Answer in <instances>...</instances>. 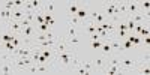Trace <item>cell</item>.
Wrapping results in <instances>:
<instances>
[{
    "label": "cell",
    "instance_id": "obj_1",
    "mask_svg": "<svg viewBox=\"0 0 150 75\" xmlns=\"http://www.w3.org/2000/svg\"><path fill=\"white\" fill-rule=\"evenodd\" d=\"M137 66H138V62H137L135 59L120 56V68H122V72H131V71H135Z\"/></svg>",
    "mask_w": 150,
    "mask_h": 75
},
{
    "label": "cell",
    "instance_id": "obj_2",
    "mask_svg": "<svg viewBox=\"0 0 150 75\" xmlns=\"http://www.w3.org/2000/svg\"><path fill=\"white\" fill-rule=\"evenodd\" d=\"M17 72L14 66V60H2L0 62V74H14Z\"/></svg>",
    "mask_w": 150,
    "mask_h": 75
},
{
    "label": "cell",
    "instance_id": "obj_3",
    "mask_svg": "<svg viewBox=\"0 0 150 75\" xmlns=\"http://www.w3.org/2000/svg\"><path fill=\"white\" fill-rule=\"evenodd\" d=\"M110 45H111V50L114 51L116 54H120L123 51V45H122V41L120 39H116V38H112V39L110 41Z\"/></svg>",
    "mask_w": 150,
    "mask_h": 75
},
{
    "label": "cell",
    "instance_id": "obj_4",
    "mask_svg": "<svg viewBox=\"0 0 150 75\" xmlns=\"http://www.w3.org/2000/svg\"><path fill=\"white\" fill-rule=\"evenodd\" d=\"M128 8V15H134L137 12H140V2H126Z\"/></svg>",
    "mask_w": 150,
    "mask_h": 75
},
{
    "label": "cell",
    "instance_id": "obj_5",
    "mask_svg": "<svg viewBox=\"0 0 150 75\" xmlns=\"http://www.w3.org/2000/svg\"><path fill=\"white\" fill-rule=\"evenodd\" d=\"M89 12H90V11L84 6V8H80V9H78V12H77L75 15H77V18H78L80 21L86 23L87 20H89Z\"/></svg>",
    "mask_w": 150,
    "mask_h": 75
},
{
    "label": "cell",
    "instance_id": "obj_6",
    "mask_svg": "<svg viewBox=\"0 0 150 75\" xmlns=\"http://www.w3.org/2000/svg\"><path fill=\"white\" fill-rule=\"evenodd\" d=\"M105 65H107V57H105V56H101V57H96V60H95V63H93L95 69H98V71H102Z\"/></svg>",
    "mask_w": 150,
    "mask_h": 75
},
{
    "label": "cell",
    "instance_id": "obj_7",
    "mask_svg": "<svg viewBox=\"0 0 150 75\" xmlns=\"http://www.w3.org/2000/svg\"><path fill=\"white\" fill-rule=\"evenodd\" d=\"M24 17H26V11L24 9H14L12 11V20L14 21H21Z\"/></svg>",
    "mask_w": 150,
    "mask_h": 75
},
{
    "label": "cell",
    "instance_id": "obj_8",
    "mask_svg": "<svg viewBox=\"0 0 150 75\" xmlns=\"http://www.w3.org/2000/svg\"><path fill=\"white\" fill-rule=\"evenodd\" d=\"M101 51H102V54H104L105 57H108V56L112 54V50H111L110 41H104V42H102V45H101Z\"/></svg>",
    "mask_w": 150,
    "mask_h": 75
},
{
    "label": "cell",
    "instance_id": "obj_9",
    "mask_svg": "<svg viewBox=\"0 0 150 75\" xmlns=\"http://www.w3.org/2000/svg\"><path fill=\"white\" fill-rule=\"evenodd\" d=\"M68 21H69V26H74V27H81L84 24L83 21L77 18V15H68Z\"/></svg>",
    "mask_w": 150,
    "mask_h": 75
},
{
    "label": "cell",
    "instance_id": "obj_10",
    "mask_svg": "<svg viewBox=\"0 0 150 75\" xmlns=\"http://www.w3.org/2000/svg\"><path fill=\"white\" fill-rule=\"evenodd\" d=\"M99 26H101L102 30H107L110 33H112V32H114V29H116V26H114V23H112V21H104L102 24H99Z\"/></svg>",
    "mask_w": 150,
    "mask_h": 75
},
{
    "label": "cell",
    "instance_id": "obj_11",
    "mask_svg": "<svg viewBox=\"0 0 150 75\" xmlns=\"http://www.w3.org/2000/svg\"><path fill=\"white\" fill-rule=\"evenodd\" d=\"M117 11L119 14L123 15L125 18L128 17V8H126V2H117Z\"/></svg>",
    "mask_w": 150,
    "mask_h": 75
},
{
    "label": "cell",
    "instance_id": "obj_12",
    "mask_svg": "<svg viewBox=\"0 0 150 75\" xmlns=\"http://www.w3.org/2000/svg\"><path fill=\"white\" fill-rule=\"evenodd\" d=\"M48 30H51V27H50V24H47V23H42L39 26H36V32H39V33H47Z\"/></svg>",
    "mask_w": 150,
    "mask_h": 75
},
{
    "label": "cell",
    "instance_id": "obj_13",
    "mask_svg": "<svg viewBox=\"0 0 150 75\" xmlns=\"http://www.w3.org/2000/svg\"><path fill=\"white\" fill-rule=\"evenodd\" d=\"M44 20H45V23H47V24H50V27H53L54 24H56V21H54L53 15H51V14H47V12H44Z\"/></svg>",
    "mask_w": 150,
    "mask_h": 75
},
{
    "label": "cell",
    "instance_id": "obj_14",
    "mask_svg": "<svg viewBox=\"0 0 150 75\" xmlns=\"http://www.w3.org/2000/svg\"><path fill=\"white\" fill-rule=\"evenodd\" d=\"M83 68L86 69V72H87V75L89 74H93V71H95V66H93V63H89V62H83Z\"/></svg>",
    "mask_w": 150,
    "mask_h": 75
},
{
    "label": "cell",
    "instance_id": "obj_15",
    "mask_svg": "<svg viewBox=\"0 0 150 75\" xmlns=\"http://www.w3.org/2000/svg\"><path fill=\"white\" fill-rule=\"evenodd\" d=\"M104 21H107V17L104 14H99V12H98V15L95 18V24H98V26H99V24H102Z\"/></svg>",
    "mask_w": 150,
    "mask_h": 75
},
{
    "label": "cell",
    "instance_id": "obj_16",
    "mask_svg": "<svg viewBox=\"0 0 150 75\" xmlns=\"http://www.w3.org/2000/svg\"><path fill=\"white\" fill-rule=\"evenodd\" d=\"M78 9H80L78 5H69V14L68 15H75L78 12Z\"/></svg>",
    "mask_w": 150,
    "mask_h": 75
},
{
    "label": "cell",
    "instance_id": "obj_17",
    "mask_svg": "<svg viewBox=\"0 0 150 75\" xmlns=\"http://www.w3.org/2000/svg\"><path fill=\"white\" fill-rule=\"evenodd\" d=\"M117 30H125V32H128V29H126V23H125V20H120V21L117 23Z\"/></svg>",
    "mask_w": 150,
    "mask_h": 75
},
{
    "label": "cell",
    "instance_id": "obj_18",
    "mask_svg": "<svg viewBox=\"0 0 150 75\" xmlns=\"http://www.w3.org/2000/svg\"><path fill=\"white\" fill-rule=\"evenodd\" d=\"M122 45H123V48H125V50H134V48H135V47H134L129 41H126V39L122 41Z\"/></svg>",
    "mask_w": 150,
    "mask_h": 75
},
{
    "label": "cell",
    "instance_id": "obj_19",
    "mask_svg": "<svg viewBox=\"0 0 150 75\" xmlns=\"http://www.w3.org/2000/svg\"><path fill=\"white\" fill-rule=\"evenodd\" d=\"M90 45H92V48H95V50H101L102 41H90Z\"/></svg>",
    "mask_w": 150,
    "mask_h": 75
},
{
    "label": "cell",
    "instance_id": "obj_20",
    "mask_svg": "<svg viewBox=\"0 0 150 75\" xmlns=\"http://www.w3.org/2000/svg\"><path fill=\"white\" fill-rule=\"evenodd\" d=\"M87 38H89V41H102V38L99 36V33H93V35L87 36Z\"/></svg>",
    "mask_w": 150,
    "mask_h": 75
},
{
    "label": "cell",
    "instance_id": "obj_21",
    "mask_svg": "<svg viewBox=\"0 0 150 75\" xmlns=\"http://www.w3.org/2000/svg\"><path fill=\"white\" fill-rule=\"evenodd\" d=\"M12 44H14L15 47H21V45H23L24 42H23V41L20 39V36H15V38H14V41H12Z\"/></svg>",
    "mask_w": 150,
    "mask_h": 75
},
{
    "label": "cell",
    "instance_id": "obj_22",
    "mask_svg": "<svg viewBox=\"0 0 150 75\" xmlns=\"http://www.w3.org/2000/svg\"><path fill=\"white\" fill-rule=\"evenodd\" d=\"M20 23H21V26H23V29H24V27H29V26H35V24H32V23H30L29 20H26V18H23V20H21Z\"/></svg>",
    "mask_w": 150,
    "mask_h": 75
},
{
    "label": "cell",
    "instance_id": "obj_23",
    "mask_svg": "<svg viewBox=\"0 0 150 75\" xmlns=\"http://www.w3.org/2000/svg\"><path fill=\"white\" fill-rule=\"evenodd\" d=\"M140 8H143V11L146 9V12H149V9H150V3L147 2V0H146V2H141V3H140Z\"/></svg>",
    "mask_w": 150,
    "mask_h": 75
},
{
    "label": "cell",
    "instance_id": "obj_24",
    "mask_svg": "<svg viewBox=\"0 0 150 75\" xmlns=\"http://www.w3.org/2000/svg\"><path fill=\"white\" fill-rule=\"evenodd\" d=\"M72 36H77V30H75L74 26L69 27V35H68V38H72Z\"/></svg>",
    "mask_w": 150,
    "mask_h": 75
},
{
    "label": "cell",
    "instance_id": "obj_25",
    "mask_svg": "<svg viewBox=\"0 0 150 75\" xmlns=\"http://www.w3.org/2000/svg\"><path fill=\"white\" fill-rule=\"evenodd\" d=\"M141 35H143V38H147L149 36V27H147V24H146V27H143L141 29V32H140Z\"/></svg>",
    "mask_w": 150,
    "mask_h": 75
},
{
    "label": "cell",
    "instance_id": "obj_26",
    "mask_svg": "<svg viewBox=\"0 0 150 75\" xmlns=\"http://www.w3.org/2000/svg\"><path fill=\"white\" fill-rule=\"evenodd\" d=\"M144 44H146V47L149 48V45H150V39H149V36H147V38H144Z\"/></svg>",
    "mask_w": 150,
    "mask_h": 75
}]
</instances>
